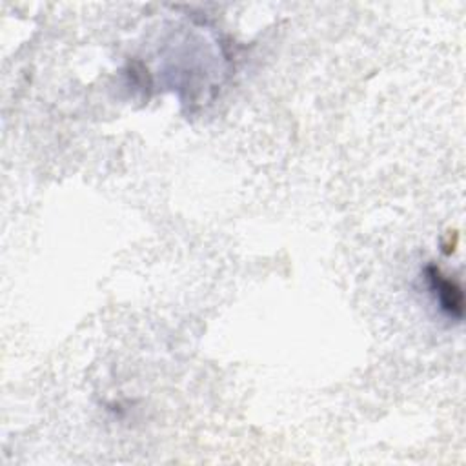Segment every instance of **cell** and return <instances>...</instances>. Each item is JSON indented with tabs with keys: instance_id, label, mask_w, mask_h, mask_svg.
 Wrapping results in <instances>:
<instances>
[{
	"instance_id": "cell-1",
	"label": "cell",
	"mask_w": 466,
	"mask_h": 466,
	"mask_svg": "<svg viewBox=\"0 0 466 466\" xmlns=\"http://www.w3.org/2000/svg\"><path fill=\"white\" fill-rule=\"evenodd\" d=\"M428 280H430V288L441 306V309H444L450 317L461 319L462 315V293L461 288L448 277L441 275V271L437 268H428L426 273Z\"/></svg>"
}]
</instances>
